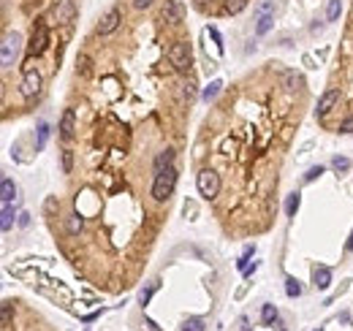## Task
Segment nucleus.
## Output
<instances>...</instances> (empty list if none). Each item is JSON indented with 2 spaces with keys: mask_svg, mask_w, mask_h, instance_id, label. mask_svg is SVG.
<instances>
[{
  "mask_svg": "<svg viewBox=\"0 0 353 331\" xmlns=\"http://www.w3.org/2000/svg\"><path fill=\"white\" fill-rule=\"evenodd\" d=\"M84 228V220H82V214H71V217H68V234H73V236H76L79 234V231H82Z\"/></svg>",
  "mask_w": 353,
  "mask_h": 331,
  "instance_id": "obj_19",
  "label": "nucleus"
},
{
  "mask_svg": "<svg viewBox=\"0 0 353 331\" xmlns=\"http://www.w3.org/2000/svg\"><path fill=\"white\" fill-rule=\"evenodd\" d=\"M177 168L169 166L163 168L160 174H155V182H152V199L155 201H169V196L174 193V185H177Z\"/></svg>",
  "mask_w": 353,
  "mask_h": 331,
  "instance_id": "obj_1",
  "label": "nucleus"
},
{
  "mask_svg": "<svg viewBox=\"0 0 353 331\" xmlns=\"http://www.w3.org/2000/svg\"><path fill=\"white\" fill-rule=\"evenodd\" d=\"M285 87H302V76H299V73H293V71H288L285 73Z\"/></svg>",
  "mask_w": 353,
  "mask_h": 331,
  "instance_id": "obj_29",
  "label": "nucleus"
},
{
  "mask_svg": "<svg viewBox=\"0 0 353 331\" xmlns=\"http://www.w3.org/2000/svg\"><path fill=\"white\" fill-rule=\"evenodd\" d=\"M174 166V149H163V152L155 158V174H160L163 168Z\"/></svg>",
  "mask_w": 353,
  "mask_h": 331,
  "instance_id": "obj_15",
  "label": "nucleus"
},
{
  "mask_svg": "<svg viewBox=\"0 0 353 331\" xmlns=\"http://www.w3.org/2000/svg\"><path fill=\"white\" fill-rule=\"evenodd\" d=\"M73 14H76V5H73V0H60V3L55 5V19H57V22H71Z\"/></svg>",
  "mask_w": 353,
  "mask_h": 331,
  "instance_id": "obj_10",
  "label": "nucleus"
},
{
  "mask_svg": "<svg viewBox=\"0 0 353 331\" xmlns=\"http://www.w3.org/2000/svg\"><path fill=\"white\" fill-rule=\"evenodd\" d=\"M16 55H19V36H16V33H8V36L3 38V49H0V63H3V68L14 66Z\"/></svg>",
  "mask_w": 353,
  "mask_h": 331,
  "instance_id": "obj_5",
  "label": "nucleus"
},
{
  "mask_svg": "<svg viewBox=\"0 0 353 331\" xmlns=\"http://www.w3.org/2000/svg\"><path fill=\"white\" fill-rule=\"evenodd\" d=\"M245 5H247V0H225V11L228 14H239Z\"/></svg>",
  "mask_w": 353,
  "mask_h": 331,
  "instance_id": "obj_25",
  "label": "nucleus"
},
{
  "mask_svg": "<svg viewBox=\"0 0 353 331\" xmlns=\"http://www.w3.org/2000/svg\"><path fill=\"white\" fill-rule=\"evenodd\" d=\"M312 282H315V288H329L332 285V271L326 269V266H315L312 269Z\"/></svg>",
  "mask_w": 353,
  "mask_h": 331,
  "instance_id": "obj_12",
  "label": "nucleus"
},
{
  "mask_svg": "<svg viewBox=\"0 0 353 331\" xmlns=\"http://www.w3.org/2000/svg\"><path fill=\"white\" fill-rule=\"evenodd\" d=\"M155 288H158V282H152V285H149V288H144L141 293H139V301H141V307H147V304H149V299H152Z\"/></svg>",
  "mask_w": 353,
  "mask_h": 331,
  "instance_id": "obj_27",
  "label": "nucleus"
},
{
  "mask_svg": "<svg viewBox=\"0 0 353 331\" xmlns=\"http://www.w3.org/2000/svg\"><path fill=\"white\" fill-rule=\"evenodd\" d=\"M38 90H41V73L38 71H25V79H22V95L33 98Z\"/></svg>",
  "mask_w": 353,
  "mask_h": 331,
  "instance_id": "obj_8",
  "label": "nucleus"
},
{
  "mask_svg": "<svg viewBox=\"0 0 353 331\" xmlns=\"http://www.w3.org/2000/svg\"><path fill=\"white\" fill-rule=\"evenodd\" d=\"M11 223H14V206H11V204H3V214H0V228L8 231Z\"/></svg>",
  "mask_w": 353,
  "mask_h": 331,
  "instance_id": "obj_17",
  "label": "nucleus"
},
{
  "mask_svg": "<svg viewBox=\"0 0 353 331\" xmlns=\"http://www.w3.org/2000/svg\"><path fill=\"white\" fill-rule=\"evenodd\" d=\"M318 331H321V329H318Z\"/></svg>",
  "mask_w": 353,
  "mask_h": 331,
  "instance_id": "obj_38",
  "label": "nucleus"
},
{
  "mask_svg": "<svg viewBox=\"0 0 353 331\" xmlns=\"http://www.w3.org/2000/svg\"><path fill=\"white\" fill-rule=\"evenodd\" d=\"M210 36H212V38H215V44H217V49H220V52H223V38H220V33H217V30H215V27H210Z\"/></svg>",
  "mask_w": 353,
  "mask_h": 331,
  "instance_id": "obj_34",
  "label": "nucleus"
},
{
  "mask_svg": "<svg viewBox=\"0 0 353 331\" xmlns=\"http://www.w3.org/2000/svg\"><path fill=\"white\" fill-rule=\"evenodd\" d=\"M196 185H199V193L204 196L207 201H212L220 193V177H217L212 168H201L199 177H196Z\"/></svg>",
  "mask_w": 353,
  "mask_h": 331,
  "instance_id": "obj_2",
  "label": "nucleus"
},
{
  "mask_svg": "<svg viewBox=\"0 0 353 331\" xmlns=\"http://www.w3.org/2000/svg\"><path fill=\"white\" fill-rule=\"evenodd\" d=\"M285 293L291 296V299H296V296H302V282H299L296 277H288V280H285Z\"/></svg>",
  "mask_w": 353,
  "mask_h": 331,
  "instance_id": "obj_18",
  "label": "nucleus"
},
{
  "mask_svg": "<svg viewBox=\"0 0 353 331\" xmlns=\"http://www.w3.org/2000/svg\"><path fill=\"white\" fill-rule=\"evenodd\" d=\"M182 14H185L182 0H166V3H163V19L166 22L177 25V22H182Z\"/></svg>",
  "mask_w": 353,
  "mask_h": 331,
  "instance_id": "obj_9",
  "label": "nucleus"
},
{
  "mask_svg": "<svg viewBox=\"0 0 353 331\" xmlns=\"http://www.w3.org/2000/svg\"><path fill=\"white\" fill-rule=\"evenodd\" d=\"M220 90H223V82H217V79H215V82H210V87H204V101H207V103L215 101Z\"/></svg>",
  "mask_w": 353,
  "mask_h": 331,
  "instance_id": "obj_20",
  "label": "nucleus"
},
{
  "mask_svg": "<svg viewBox=\"0 0 353 331\" xmlns=\"http://www.w3.org/2000/svg\"><path fill=\"white\" fill-rule=\"evenodd\" d=\"M253 253H256V247H253V245H247V247H245V253H242V258L236 261V266H239L242 271L247 269V261H250V255H253Z\"/></svg>",
  "mask_w": 353,
  "mask_h": 331,
  "instance_id": "obj_28",
  "label": "nucleus"
},
{
  "mask_svg": "<svg viewBox=\"0 0 353 331\" xmlns=\"http://www.w3.org/2000/svg\"><path fill=\"white\" fill-rule=\"evenodd\" d=\"M120 22H123V11H120V8H109L106 14L101 16L98 33H101V36H112V33L120 27Z\"/></svg>",
  "mask_w": 353,
  "mask_h": 331,
  "instance_id": "obj_6",
  "label": "nucleus"
},
{
  "mask_svg": "<svg viewBox=\"0 0 353 331\" xmlns=\"http://www.w3.org/2000/svg\"><path fill=\"white\" fill-rule=\"evenodd\" d=\"M340 133H353V114H351V117H345L343 123H340Z\"/></svg>",
  "mask_w": 353,
  "mask_h": 331,
  "instance_id": "obj_33",
  "label": "nucleus"
},
{
  "mask_svg": "<svg viewBox=\"0 0 353 331\" xmlns=\"http://www.w3.org/2000/svg\"><path fill=\"white\" fill-rule=\"evenodd\" d=\"M14 196H16L14 179H11V177H3V182H0V201H3V204H11V201H14Z\"/></svg>",
  "mask_w": 353,
  "mask_h": 331,
  "instance_id": "obj_14",
  "label": "nucleus"
},
{
  "mask_svg": "<svg viewBox=\"0 0 353 331\" xmlns=\"http://www.w3.org/2000/svg\"><path fill=\"white\" fill-rule=\"evenodd\" d=\"M11 326V301H5L3 304V329Z\"/></svg>",
  "mask_w": 353,
  "mask_h": 331,
  "instance_id": "obj_32",
  "label": "nucleus"
},
{
  "mask_svg": "<svg viewBox=\"0 0 353 331\" xmlns=\"http://www.w3.org/2000/svg\"><path fill=\"white\" fill-rule=\"evenodd\" d=\"M182 331H204V321H201V318H188Z\"/></svg>",
  "mask_w": 353,
  "mask_h": 331,
  "instance_id": "obj_23",
  "label": "nucleus"
},
{
  "mask_svg": "<svg viewBox=\"0 0 353 331\" xmlns=\"http://www.w3.org/2000/svg\"><path fill=\"white\" fill-rule=\"evenodd\" d=\"M73 171V152L71 149H63V174Z\"/></svg>",
  "mask_w": 353,
  "mask_h": 331,
  "instance_id": "obj_24",
  "label": "nucleus"
},
{
  "mask_svg": "<svg viewBox=\"0 0 353 331\" xmlns=\"http://www.w3.org/2000/svg\"><path fill=\"white\" fill-rule=\"evenodd\" d=\"M299 204H302V193H291V196H288V204H285V212H288V217H296V212H299Z\"/></svg>",
  "mask_w": 353,
  "mask_h": 331,
  "instance_id": "obj_16",
  "label": "nucleus"
},
{
  "mask_svg": "<svg viewBox=\"0 0 353 331\" xmlns=\"http://www.w3.org/2000/svg\"><path fill=\"white\" fill-rule=\"evenodd\" d=\"M332 168H334V171H345V168H351V160L348 158H340V155H337V158L332 160Z\"/></svg>",
  "mask_w": 353,
  "mask_h": 331,
  "instance_id": "obj_30",
  "label": "nucleus"
},
{
  "mask_svg": "<svg viewBox=\"0 0 353 331\" xmlns=\"http://www.w3.org/2000/svg\"><path fill=\"white\" fill-rule=\"evenodd\" d=\"M258 269V264H253V266H247V269H245V277H253V271H256Z\"/></svg>",
  "mask_w": 353,
  "mask_h": 331,
  "instance_id": "obj_36",
  "label": "nucleus"
},
{
  "mask_svg": "<svg viewBox=\"0 0 353 331\" xmlns=\"http://www.w3.org/2000/svg\"><path fill=\"white\" fill-rule=\"evenodd\" d=\"M340 11H343V3H340V0H329V5H326V19H329V22H337Z\"/></svg>",
  "mask_w": 353,
  "mask_h": 331,
  "instance_id": "obj_21",
  "label": "nucleus"
},
{
  "mask_svg": "<svg viewBox=\"0 0 353 331\" xmlns=\"http://www.w3.org/2000/svg\"><path fill=\"white\" fill-rule=\"evenodd\" d=\"M73 123H76V114H73V109H66V112H63V120H60V136L66 138H73V131H76V128H73Z\"/></svg>",
  "mask_w": 353,
  "mask_h": 331,
  "instance_id": "obj_11",
  "label": "nucleus"
},
{
  "mask_svg": "<svg viewBox=\"0 0 353 331\" xmlns=\"http://www.w3.org/2000/svg\"><path fill=\"white\" fill-rule=\"evenodd\" d=\"M345 247H348V253H353V234H351V239H348V245H345Z\"/></svg>",
  "mask_w": 353,
  "mask_h": 331,
  "instance_id": "obj_37",
  "label": "nucleus"
},
{
  "mask_svg": "<svg viewBox=\"0 0 353 331\" xmlns=\"http://www.w3.org/2000/svg\"><path fill=\"white\" fill-rule=\"evenodd\" d=\"M46 138H49V125H38V141H36V149H44V144H46Z\"/></svg>",
  "mask_w": 353,
  "mask_h": 331,
  "instance_id": "obj_26",
  "label": "nucleus"
},
{
  "mask_svg": "<svg viewBox=\"0 0 353 331\" xmlns=\"http://www.w3.org/2000/svg\"><path fill=\"white\" fill-rule=\"evenodd\" d=\"M169 60H171V66H174L179 73H185L190 68V44L188 41H177L169 49Z\"/></svg>",
  "mask_w": 353,
  "mask_h": 331,
  "instance_id": "obj_3",
  "label": "nucleus"
},
{
  "mask_svg": "<svg viewBox=\"0 0 353 331\" xmlns=\"http://www.w3.org/2000/svg\"><path fill=\"white\" fill-rule=\"evenodd\" d=\"M149 3H152V0H133V5H136V8H147Z\"/></svg>",
  "mask_w": 353,
  "mask_h": 331,
  "instance_id": "obj_35",
  "label": "nucleus"
},
{
  "mask_svg": "<svg viewBox=\"0 0 353 331\" xmlns=\"http://www.w3.org/2000/svg\"><path fill=\"white\" fill-rule=\"evenodd\" d=\"M275 25V11H266V14H258L256 16V33L258 36H266Z\"/></svg>",
  "mask_w": 353,
  "mask_h": 331,
  "instance_id": "obj_13",
  "label": "nucleus"
},
{
  "mask_svg": "<svg viewBox=\"0 0 353 331\" xmlns=\"http://www.w3.org/2000/svg\"><path fill=\"white\" fill-rule=\"evenodd\" d=\"M337 103H340V90H334V87H332V90H326V92H323V95H321V101H318V109H315V114H318V117H326V114L329 112H332V109L334 106H337Z\"/></svg>",
  "mask_w": 353,
  "mask_h": 331,
  "instance_id": "obj_7",
  "label": "nucleus"
},
{
  "mask_svg": "<svg viewBox=\"0 0 353 331\" xmlns=\"http://www.w3.org/2000/svg\"><path fill=\"white\" fill-rule=\"evenodd\" d=\"M321 174H323V168H321V166H312L310 171L304 174V182H312V179H318V177H321Z\"/></svg>",
  "mask_w": 353,
  "mask_h": 331,
  "instance_id": "obj_31",
  "label": "nucleus"
},
{
  "mask_svg": "<svg viewBox=\"0 0 353 331\" xmlns=\"http://www.w3.org/2000/svg\"><path fill=\"white\" fill-rule=\"evenodd\" d=\"M261 321L266 323V326L277 321V307H275V304H264V310H261Z\"/></svg>",
  "mask_w": 353,
  "mask_h": 331,
  "instance_id": "obj_22",
  "label": "nucleus"
},
{
  "mask_svg": "<svg viewBox=\"0 0 353 331\" xmlns=\"http://www.w3.org/2000/svg\"><path fill=\"white\" fill-rule=\"evenodd\" d=\"M46 44H49V30H46V25H44V22H38V25H36V30H33V36H30V46H27V57H38V55H44Z\"/></svg>",
  "mask_w": 353,
  "mask_h": 331,
  "instance_id": "obj_4",
  "label": "nucleus"
}]
</instances>
